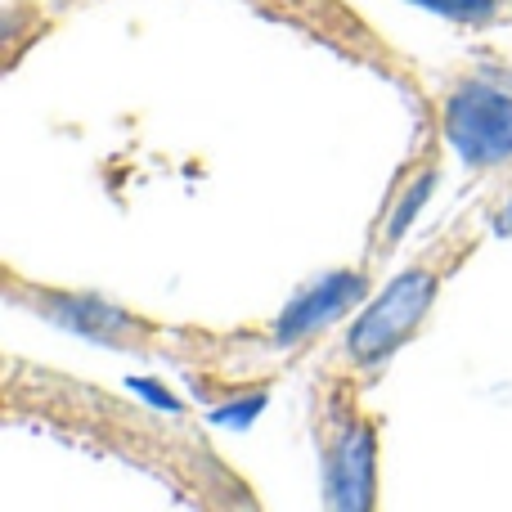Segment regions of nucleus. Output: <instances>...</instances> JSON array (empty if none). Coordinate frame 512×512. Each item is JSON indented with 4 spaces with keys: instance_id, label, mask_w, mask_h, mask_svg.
Here are the masks:
<instances>
[{
    "instance_id": "1",
    "label": "nucleus",
    "mask_w": 512,
    "mask_h": 512,
    "mask_svg": "<svg viewBox=\"0 0 512 512\" xmlns=\"http://www.w3.org/2000/svg\"><path fill=\"white\" fill-rule=\"evenodd\" d=\"M472 252V234L468 239H445L432 252H423L405 274L387 283L378 297L364 306V315L346 328L342 337V360L355 369H373V364L391 360L409 337L423 328V319L432 315L436 297H441L445 279L459 270V261Z\"/></svg>"
},
{
    "instance_id": "2",
    "label": "nucleus",
    "mask_w": 512,
    "mask_h": 512,
    "mask_svg": "<svg viewBox=\"0 0 512 512\" xmlns=\"http://www.w3.org/2000/svg\"><path fill=\"white\" fill-rule=\"evenodd\" d=\"M324 495L333 508H369L378 499V432L351 387H333L319 414Z\"/></svg>"
},
{
    "instance_id": "3",
    "label": "nucleus",
    "mask_w": 512,
    "mask_h": 512,
    "mask_svg": "<svg viewBox=\"0 0 512 512\" xmlns=\"http://www.w3.org/2000/svg\"><path fill=\"white\" fill-rule=\"evenodd\" d=\"M441 131L468 167L512 162V90L490 77H459L441 99Z\"/></svg>"
},
{
    "instance_id": "4",
    "label": "nucleus",
    "mask_w": 512,
    "mask_h": 512,
    "mask_svg": "<svg viewBox=\"0 0 512 512\" xmlns=\"http://www.w3.org/2000/svg\"><path fill=\"white\" fill-rule=\"evenodd\" d=\"M364 288H369L364 274H351V270L324 274L319 283H310V288L279 315V324H274V346H288V342H297V337L315 333V328L328 324V319H337L346 306H355V301L364 297Z\"/></svg>"
},
{
    "instance_id": "5",
    "label": "nucleus",
    "mask_w": 512,
    "mask_h": 512,
    "mask_svg": "<svg viewBox=\"0 0 512 512\" xmlns=\"http://www.w3.org/2000/svg\"><path fill=\"white\" fill-rule=\"evenodd\" d=\"M41 301H45V315L72 324L77 333L104 337V342H113V346H131L149 333L140 319H131L126 310L108 306V301H95V297H41Z\"/></svg>"
},
{
    "instance_id": "6",
    "label": "nucleus",
    "mask_w": 512,
    "mask_h": 512,
    "mask_svg": "<svg viewBox=\"0 0 512 512\" xmlns=\"http://www.w3.org/2000/svg\"><path fill=\"white\" fill-rule=\"evenodd\" d=\"M418 5H423V9H436V14L454 18V23L481 27V23H490V18L499 14V5H504V0H418Z\"/></svg>"
},
{
    "instance_id": "7",
    "label": "nucleus",
    "mask_w": 512,
    "mask_h": 512,
    "mask_svg": "<svg viewBox=\"0 0 512 512\" xmlns=\"http://www.w3.org/2000/svg\"><path fill=\"white\" fill-rule=\"evenodd\" d=\"M499 230H512V203H508V212H499Z\"/></svg>"
}]
</instances>
